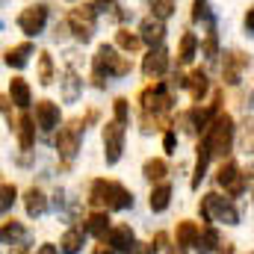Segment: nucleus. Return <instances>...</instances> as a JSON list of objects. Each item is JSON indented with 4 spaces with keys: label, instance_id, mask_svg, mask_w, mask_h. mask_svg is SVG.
Returning <instances> with one entry per match:
<instances>
[{
    "label": "nucleus",
    "instance_id": "1",
    "mask_svg": "<svg viewBox=\"0 0 254 254\" xmlns=\"http://www.w3.org/2000/svg\"><path fill=\"white\" fill-rule=\"evenodd\" d=\"M139 104H142V130L151 133V130H169V107H172V95H169V86L166 83H154L148 86L142 95H139Z\"/></svg>",
    "mask_w": 254,
    "mask_h": 254
},
{
    "label": "nucleus",
    "instance_id": "26",
    "mask_svg": "<svg viewBox=\"0 0 254 254\" xmlns=\"http://www.w3.org/2000/svg\"><path fill=\"white\" fill-rule=\"evenodd\" d=\"M216 246H219V231H216V228H204L201 237H198V243H195V249L201 254H213Z\"/></svg>",
    "mask_w": 254,
    "mask_h": 254
},
{
    "label": "nucleus",
    "instance_id": "3",
    "mask_svg": "<svg viewBox=\"0 0 254 254\" xmlns=\"http://www.w3.org/2000/svg\"><path fill=\"white\" fill-rule=\"evenodd\" d=\"M125 74H130V60H127V57H119L116 48L101 45L98 54H95V63H92L95 86L104 89V80H110V77H125Z\"/></svg>",
    "mask_w": 254,
    "mask_h": 254
},
{
    "label": "nucleus",
    "instance_id": "5",
    "mask_svg": "<svg viewBox=\"0 0 254 254\" xmlns=\"http://www.w3.org/2000/svg\"><path fill=\"white\" fill-rule=\"evenodd\" d=\"M198 213H201V219H207V222H225V225H237V222H240V210H237L228 198H222V195H216V192H210V195L201 198Z\"/></svg>",
    "mask_w": 254,
    "mask_h": 254
},
{
    "label": "nucleus",
    "instance_id": "39",
    "mask_svg": "<svg viewBox=\"0 0 254 254\" xmlns=\"http://www.w3.org/2000/svg\"><path fill=\"white\" fill-rule=\"evenodd\" d=\"M175 145H178L175 130H166V136H163V148H166V151H175Z\"/></svg>",
    "mask_w": 254,
    "mask_h": 254
},
{
    "label": "nucleus",
    "instance_id": "22",
    "mask_svg": "<svg viewBox=\"0 0 254 254\" xmlns=\"http://www.w3.org/2000/svg\"><path fill=\"white\" fill-rule=\"evenodd\" d=\"M33 57V45H18V48H9L6 51V65L9 68H24Z\"/></svg>",
    "mask_w": 254,
    "mask_h": 254
},
{
    "label": "nucleus",
    "instance_id": "32",
    "mask_svg": "<svg viewBox=\"0 0 254 254\" xmlns=\"http://www.w3.org/2000/svg\"><path fill=\"white\" fill-rule=\"evenodd\" d=\"M195 48H198V39H195L192 33H187V36L181 39V54H178V63H181V65L192 63V57H195Z\"/></svg>",
    "mask_w": 254,
    "mask_h": 254
},
{
    "label": "nucleus",
    "instance_id": "24",
    "mask_svg": "<svg viewBox=\"0 0 254 254\" xmlns=\"http://www.w3.org/2000/svg\"><path fill=\"white\" fill-rule=\"evenodd\" d=\"M21 240H27V231L15 219H6L3 222V243L6 246H21Z\"/></svg>",
    "mask_w": 254,
    "mask_h": 254
},
{
    "label": "nucleus",
    "instance_id": "8",
    "mask_svg": "<svg viewBox=\"0 0 254 254\" xmlns=\"http://www.w3.org/2000/svg\"><path fill=\"white\" fill-rule=\"evenodd\" d=\"M122 151H125V125L107 122L104 125V157H107V163L116 166L122 160Z\"/></svg>",
    "mask_w": 254,
    "mask_h": 254
},
{
    "label": "nucleus",
    "instance_id": "29",
    "mask_svg": "<svg viewBox=\"0 0 254 254\" xmlns=\"http://www.w3.org/2000/svg\"><path fill=\"white\" fill-rule=\"evenodd\" d=\"M80 86H83V80H80V77L68 68V71H65V80H63V98H65V101H77Z\"/></svg>",
    "mask_w": 254,
    "mask_h": 254
},
{
    "label": "nucleus",
    "instance_id": "6",
    "mask_svg": "<svg viewBox=\"0 0 254 254\" xmlns=\"http://www.w3.org/2000/svg\"><path fill=\"white\" fill-rule=\"evenodd\" d=\"M95 21H98V9L95 6H77L68 12V30L74 33V39L89 42L95 33Z\"/></svg>",
    "mask_w": 254,
    "mask_h": 254
},
{
    "label": "nucleus",
    "instance_id": "16",
    "mask_svg": "<svg viewBox=\"0 0 254 254\" xmlns=\"http://www.w3.org/2000/svg\"><path fill=\"white\" fill-rule=\"evenodd\" d=\"M9 98H12L15 107L27 110V107H30V83H27L24 77H12V83H9Z\"/></svg>",
    "mask_w": 254,
    "mask_h": 254
},
{
    "label": "nucleus",
    "instance_id": "37",
    "mask_svg": "<svg viewBox=\"0 0 254 254\" xmlns=\"http://www.w3.org/2000/svg\"><path fill=\"white\" fill-rule=\"evenodd\" d=\"M113 110H116V122H119V125H127V119H130V110H127V101H125V98H116Z\"/></svg>",
    "mask_w": 254,
    "mask_h": 254
},
{
    "label": "nucleus",
    "instance_id": "35",
    "mask_svg": "<svg viewBox=\"0 0 254 254\" xmlns=\"http://www.w3.org/2000/svg\"><path fill=\"white\" fill-rule=\"evenodd\" d=\"M172 12H175V0H154V15H157V18L166 21Z\"/></svg>",
    "mask_w": 254,
    "mask_h": 254
},
{
    "label": "nucleus",
    "instance_id": "43",
    "mask_svg": "<svg viewBox=\"0 0 254 254\" xmlns=\"http://www.w3.org/2000/svg\"><path fill=\"white\" fill-rule=\"evenodd\" d=\"M9 254H27V246H24V243H21V246H12V252Z\"/></svg>",
    "mask_w": 254,
    "mask_h": 254
},
{
    "label": "nucleus",
    "instance_id": "42",
    "mask_svg": "<svg viewBox=\"0 0 254 254\" xmlns=\"http://www.w3.org/2000/svg\"><path fill=\"white\" fill-rule=\"evenodd\" d=\"M36 254H60V252H57V246H51V243H45V246H42V249H39Z\"/></svg>",
    "mask_w": 254,
    "mask_h": 254
},
{
    "label": "nucleus",
    "instance_id": "7",
    "mask_svg": "<svg viewBox=\"0 0 254 254\" xmlns=\"http://www.w3.org/2000/svg\"><path fill=\"white\" fill-rule=\"evenodd\" d=\"M86 130V122H68V125L60 130V136H57V151H60V157H63V163L68 166L74 157H77V151H80V133Z\"/></svg>",
    "mask_w": 254,
    "mask_h": 254
},
{
    "label": "nucleus",
    "instance_id": "30",
    "mask_svg": "<svg viewBox=\"0 0 254 254\" xmlns=\"http://www.w3.org/2000/svg\"><path fill=\"white\" fill-rule=\"evenodd\" d=\"M116 45L127 51V54H133V51H139L142 48V36H136V33H130V30H119L116 33Z\"/></svg>",
    "mask_w": 254,
    "mask_h": 254
},
{
    "label": "nucleus",
    "instance_id": "41",
    "mask_svg": "<svg viewBox=\"0 0 254 254\" xmlns=\"http://www.w3.org/2000/svg\"><path fill=\"white\" fill-rule=\"evenodd\" d=\"M246 30H249V33H254V6L246 12Z\"/></svg>",
    "mask_w": 254,
    "mask_h": 254
},
{
    "label": "nucleus",
    "instance_id": "18",
    "mask_svg": "<svg viewBox=\"0 0 254 254\" xmlns=\"http://www.w3.org/2000/svg\"><path fill=\"white\" fill-rule=\"evenodd\" d=\"M15 130H18V145H21V151H30V148H33V139H36L33 119H30V116H21V119L15 122Z\"/></svg>",
    "mask_w": 254,
    "mask_h": 254
},
{
    "label": "nucleus",
    "instance_id": "31",
    "mask_svg": "<svg viewBox=\"0 0 254 254\" xmlns=\"http://www.w3.org/2000/svg\"><path fill=\"white\" fill-rule=\"evenodd\" d=\"M39 83L42 86H51L54 83V60H51V54H39Z\"/></svg>",
    "mask_w": 254,
    "mask_h": 254
},
{
    "label": "nucleus",
    "instance_id": "25",
    "mask_svg": "<svg viewBox=\"0 0 254 254\" xmlns=\"http://www.w3.org/2000/svg\"><path fill=\"white\" fill-rule=\"evenodd\" d=\"M169 201H172V187L169 184H160V187L151 190V210L154 213H163L169 207Z\"/></svg>",
    "mask_w": 254,
    "mask_h": 254
},
{
    "label": "nucleus",
    "instance_id": "9",
    "mask_svg": "<svg viewBox=\"0 0 254 254\" xmlns=\"http://www.w3.org/2000/svg\"><path fill=\"white\" fill-rule=\"evenodd\" d=\"M216 184L228 192L231 198H240L246 192V175L237 169V163H222L216 172Z\"/></svg>",
    "mask_w": 254,
    "mask_h": 254
},
{
    "label": "nucleus",
    "instance_id": "10",
    "mask_svg": "<svg viewBox=\"0 0 254 254\" xmlns=\"http://www.w3.org/2000/svg\"><path fill=\"white\" fill-rule=\"evenodd\" d=\"M45 24H48V6H45V3L27 6V9L18 15V27H21V33H27V36H39V33L45 30Z\"/></svg>",
    "mask_w": 254,
    "mask_h": 254
},
{
    "label": "nucleus",
    "instance_id": "20",
    "mask_svg": "<svg viewBox=\"0 0 254 254\" xmlns=\"http://www.w3.org/2000/svg\"><path fill=\"white\" fill-rule=\"evenodd\" d=\"M198 237H201V228L190 222V219H184V222H178V246H195L198 243Z\"/></svg>",
    "mask_w": 254,
    "mask_h": 254
},
{
    "label": "nucleus",
    "instance_id": "15",
    "mask_svg": "<svg viewBox=\"0 0 254 254\" xmlns=\"http://www.w3.org/2000/svg\"><path fill=\"white\" fill-rule=\"evenodd\" d=\"M139 33H142V42H148V45L154 48V45H160V42H163V36H166V24H163V18L148 15V18L142 21Z\"/></svg>",
    "mask_w": 254,
    "mask_h": 254
},
{
    "label": "nucleus",
    "instance_id": "27",
    "mask_svg": "<svg viewBox=\"0 0 254 254\" xmlns=\"http://www.w3.org/2000/svg\"><path fill=\"white\" fill-rule=\"evenodd\" d=\"M83 234H86V231H80V228L65 231L63 234V254H77L80 252V246H83Z\"/></svg>",
    "mask_w": 254,
    "mask_h": 254
},
{
    "label": "nucleus",
    "instance_id": "46",
    "mask_svg": "<svg viewBox=\"0 0 254 254\" xmlns=\"http://www.w3.org/2000/svg\"><path fill=\"white\" fill-rule=\"evenodd\" d=\"M169 254H187V252H184V246H175V249H172Z\"/></svg>",
    "mask_w": 254,
    "mask_h": 254
},
{
    "label": "nucleus",
    "instance_id": "4",
    "mask_svg": "<svg viewBox=\"0 0 254 254\" xmlns=\"http://www.w3.org/2000/svg\"><path fill=\"white\" fill-rule=\"evenodd\" d=\"M204 142H207L213 157H225L234 145V119L228 113H219L213 119V125L204 130Z\"/></svg>",
    "mask_w": 254,
    "mask_h": 254
},
{
    "label": "nucleus",
    "instance_id": "47",
    "mask_svg": "<svg viewBox=\"0 0 254 254\" xmlns=\"http://www.w3.org/2000/svg\"><path fill=\"white\" fill-rule=\"evenodd\" d=\"M222 254H234V246H225V252Z\"/></svg>",
    "mask_w": 254,
    "mask_h": 254
},
{
    "label": "nucleus",
    "instance_id": "12",
    "mask_svg": "<svg viewBox=\"0 0 254 254\" xmlns=\"http://www.w3.org/2000/svg\"><path fill=\"white\" fill-rule=\"evenodd\" d=\"M166 68H169V51H166V48H160V45H157V48H151V51H148V57L142 60V71H145V77H154V80H157V77H163V74H166Z\"/></svg>",
    "mask_w": 254,
    "mask_h": 254
},
{
    "label": "nucleus",
    "instance_id": "23",
    "mask_svg": "<svg viewBox=\"0 0 254 254\" xmlns=\"http://www.w3.org/2000/svg\"><path fill=\"white\" fill-rule=\"evenodd\" d=\"M187 89H190V95H192V101H195V104H198V101H204V95H207V74H204L201 68L190 74Z\"/></svg>",
    "mask_w": 254,
    "mask_h": 254
},
{
    "label": "nucleus",
    "instance_id": "17",
    "mask_svg": "<svg viewBox=\"0 0 254 254\" xmlns=\"http://www.w3.org/2000/svg\"><path fill=\"white\" fill-rule=\"evenodd\" d=\"M83 231L92 234V237H107V234H110V216H107V210H95V213L86 219Z\"/></svg>",
    "mask_w": 254,
    "mask_h": 254
},
{
    "label": "nucleus",
    "instance_id": "40",
    "mask_svg": "<svg viewBox=\"0 0 254 254\" xmlns=\"http://www.w3.org/2000/svg\"><path fill=\"white\" fill-rule=\"evenodd\" d=\"M157 249H160L157 243H145V246H136L130 254H157Z\"/></svg>",
    "mask_w": 254,
    "mask_h": 254
},
{
    "label": "nucleus",
    "instance_id": "28",
    "mask_svg": "<svg viewBox=\"0 0 254 254\" xmlns=\"http://www.w3.org/2000/svg\"><path fill=\"white\" fill-rule=\"evenodd\" d=\"M142 175L154 184V181H163V178L169 175V166H166V160H160V157H157V160H148V163H145Z\"/></svg>",
    "mask_w": 254,
    "mask_h": 254
},
{
    "label": "nucleus",
    "instance_id": "14",
    "mask_svg": "<svg viewBox=\"0 0 254 254\" xmlns=\"http://www.w3.org/2000/svg\"><path fill=\"white\" fill-rule=\"evenodd\" d=\"M36 125L42 127L45 133H51L54 127L60 125V107L54 101H39L36 104Z\"/></svg>",
    "mask_w": 254,
    "mask_h": 254
},
{
    "label": "nucleus",
    "instance_id": "44",
    "mask_svg": "<svg viewBox=\"0 0 254 254\" xmlns=\"http://www.w3.org/2000/svg\"><path fill=\"white\" fill-rule=\"evenodd\" d=\"M95 254H116V249H107V246H98V249H95Z\"/></svg>",
    "mask_w": 254,
    "mask_h": 254
},
{
    "label": "nucleus",
    "instance_id": "13",
    "mask_svg": "<svg viewBox=\"0 0 254 254\" xmlns=\"http://www.w3.org/2000/svg\"><path fill=\"white\" fill-rule=\"evenodd\" d=\"M107 246L116 249V252H122V254L133 252V249H136V237H133L130 225H116V228L107 234Z\"/></svg>",
    "mask_w": 254,
    "mask_h": 254
},
{
    "label": "nucleus",
    "instance_id": "19",
    "mask_svg": "<svg viewBox=\"0 0 254 254\" xmlns=\"http://www.w3.org/2000/svg\"><path fill=\"white\" fill-rule=\"evenodd\" d=\"M24 207H27V213L36 219V216H42L45 210H48V198H45V192L42 190H27V195H24Z\"/></svg>",
    "mask_w": 254,
    "mask_h": 254
},
{
    "label": "nucleus",
    "instance_id": "11",
    "mask_svg": "<svg viewBox=\"0 0 254 254\" xmlns=\"http://www.w3.org/2000/svg\"><path fill=\"white\" fill-rule=\"evenodd\" d=\"M252 65V57L249 54H243V51H228L225 54V63H222V77H225V83H231V86H237L240 80H243V71Z\"/></svg>",
    "mask_w": 254,
    "mask_h": 254
},
{
    "label": "nucleus",
    "instance_id": "38",
    "mask_svg": "<svg viewBox=\"0 0 254 254\" xmlns=\"http://www.w3.org/2000/svg\"><path fill=\"white\" fill-rule=\"evenodd\" d=\"M15 195H18V192H15V187H12V184H3V198H0V207H3V213H6V210L15 204Z\"/></svg>",
    "mask_w": 254,
    "mask_h": 254
},
{
    "label": "nucleus",
    "instance_id": "36",
    "mask_svg": "<svg viewBox=\"0 0 254 254\" xmlns=\"http://www.w3.org/2000/svg\"><path fill=\"white\" fill-rule=\"evenodd\" d=\"M243 151L246 154H254V119L246 122V133H243Z\"/></svg>",
    "mask_w": 254,
    "mask_h": 254
},
{
    "label": "nucleus",
    "instance_id": "2",
    "mask_svg": "<svg viewBox=\"0 0 254 254\" xmlns=\"http://www.w3.org/2000/svg\"><path fill=\"white\" fill-rule=\"evenodd\" d=\"M89 201L95 207H107V210H127L133 207V195L127 187H122L119 181H104L98 178L89 190Z\"/></svg>",
    "mask_w": 254,
    "mask_h": 254
},
{
    "label": "nucleus",
    "instance_id": "45",
    "mask_svg": "<svg viewBox=\"0 0 254 254\" xmlns=\"http://www.w3.org/2000/svg\"><path fill=\"white\" fill-rule=\"evenodd\" d=\"M110 3H113V0H95L92 6H110Z\"/></svg>",
    "mask_w": 254,
    "mask_h": 254
},
{
    "label": "nucleus",
    "instance_id": "34",
    "mask_svg": "<svg viewBox=\"0 0 254 254\" xmlns=\"http://www.w3.org/2000/svg\"><path fill=\"white\" fill-rule=\"evenodd\" d=\"M204 57L216 60V24H207V39H204Z\"/></svg>",
    "mask_w": 254,
    "mask_h": 254
},
{
    "label": "nucleus",
    "instance_id": "21",
    "mask_svg": "<svg viewBox=\"0 0 254 254\" xmlns=\"http://www.w3.org/2000/svg\"><path fill=\"white\" fill-rule=\"evenodd\" d=\"M210 148H207V142L201 139L198 142V160H195V178H192V187H201V181H204V175H207V163H210Z\"/></svg>",
    "mask_w": 254,
    "mask_h": 254
},
{
    "label": "nucleus",
    "instance_id": "33",
    "mask_svg": "<svg viewBox=\"0 0 254 254\" xmlns=\"http://www.w3.org/2000/svg\"><path fill=\"white\" fill-rule=\"evenodd\" d=\"M192 21L216 24V21H213V12H210V0H192Z\"/></svg>",
    "mask_w": 254,
    "mask_h": 254
}]
</instances>
